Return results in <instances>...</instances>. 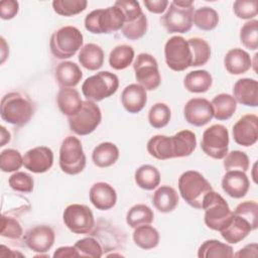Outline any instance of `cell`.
<instances>
[{"instance_id": "1", "label": "cell", "mask_w": 258, "mask_h": 258, "mask_svg": "<svg viewBox=\"0 0 258 258\" xmlns=\"http://www.w3.org/2000/svg\"><path fill=\"white\" fill-rule=\"evenodd\" d=\"M178 189L187 205L195 209H202L204 198L209 191L213 190V187L202 173L196 170H187L178 178Z\"/></svg>"}, {"instance_id": "2", "label": "cell", "mask_w": 258, "mask_h": 258, "mask_svg": "<svg viewBox=\"0 0 258 258\" xmlns=\"http://www.w3.org/2000/svg\"><path fill=\"white\" fill-rule=\"evenodd\" d=\"M125 17L120 8L113 5L105 9H96L85 18V27L94 34L113 33L123 27Z\"/></svg>"}, {"instance_id": "3", "label": "cell", "mask_w": 258, "mask_h": 258, "mask_svg": "<svg viewBox=\"0 0 258 258\" xmlns=\"http://www.w3.org/2000/svg\"><path fill=\"white\" fill-rule=\"evenodd\" d=\"M33 113L32 103L19 93H8L1 100L0 115L9 124L23 126L30 121Z\"/></svg>"}, {"instance_id": "4", "label": "cell", "mask_w": 258, "mask_h": 258, "mask_svg": "<svg viewBox=\"0 0 258 258\" xmlns=\"http://www.w3.org/2000/svg\"><path fill=\"white\" fill-rule=\"evenodd\" d=\"M192 16L194 2L191 0H174L169 3L160 21L169 33H185L192 26Z\"/></svg>"}, {"instance_id": "5", "label": "cell", "mask_w": 258, "mask_h": 258, "mask_svg": "<svg viewBox=\"0 0 258 258\" xmlns=\"http://www.w3.org/2000/svg\"><path fill=\"white\" fill-rule=\"evenodd\" d=\"M83 34L77 27L63 26L51 34L49 47L54 57L66 59L74 56L83 47Z\"/></svg>"}, {"instance_id": "6", "label": "cell", "mask_w": 258, "mask_h": 258, "mask_svg": "<svg viewBox=\"0 0 258 258\" xmlns=\"http://www.w3.org/2000/svg\"><path fill=\"white\" fill-rule=\"evenodd\" d=\"M203 210H205V224L214 231L223 230L231 221L233 212L225 199L214 189L204 198Z\"/></svg>"}, {"instance_id": "7", "label": "cell", "mask_w": 258, "mask_h": 258, "mask_svg": "<svg viewBox=\"0 0 258 258\" xmlns=\"http://www.w3.org/2000/svg\"><path fill=\"white\" fill-rule=\"evenodd\" d=\"M118 88V77L113 73L104 71L86 79L82 85V92L87 100L99 102L114 95Z\"/></svg>"}, {"instance_id": "8", "label": "cell", "mask_w": 258, "mask_h": 258, "mask_svg": "<svg viewBox=\"0 0 258 258\" xmlns=\"http://www.w3.org/2000/svg\"><path fill=\"white\" fill-rule=\"evenodd\" d=\"M86 155L81 141L75 136L66 137L59 148V167L70 175H76L84 170Z\"/></svg>"}, {"instance_id": "9", "label": "cell", "mask_w": 258, "mask_h": 258, "mask_svg": "<svg viewBox=\"0 0 258 258\" xmlns=\"http://www.w3.org/2000/svg\"><path fill=\"white\" fill-rule=\"evenodd\" d=\"M102 113L99 106L90 100L83 102L81 110L68 118L71 130L81 136L92 133L101 123Z\"/></svg>"}, {"instance_id": "10", "label": "cell", "mask_w": 258, "mask_h": 258, "mask_svg": "<svg viewBox=\"0 0 258 258\" xmlns=\"http://www.w3.org/2000/svg\"><path fill=\"white\" fill-rule=\"evenodd\" d=\"M202 150L210 157L223 159L229 149V132L221 124H215L207 128L202 137Z\"/></svg>"}, {"instance_id": "11", "label": "cell", "mask_w": 258, "mask_h": 258, "mask_svg": "<svg viewBox=\"0 0 258 258\" xmlns=\"http://www.w3.org/2000/svg\"><path fill=\"white\" fill-rule=\"evenodd\" d=\"M165 62L174 72H182L191 67V51L187 40L182 36L170 37L164 45Z\"/></svg>"}, {"instance_id": "12", "label": "cell", "mask_w": 258, "mask_h": 258, "mask_svg": "<svg viewBox=\"0 0 258 258\" xmlns=\"http://www.w3.org/2000/svg\"><path fill=\"white\" fill-rule=\"evenodd\" d=\"M133 69L138 85L146 91H152L159 87L161 77L156 59L149 53H139L134 60Z\"/></svg>"}, {"instance_id": "13", "label": "cell", "mask_w": 258, "mask_h": 258, "mask_svg": "<svg viewBox=\"0 0 258 258\" xmlns=\"http://www.w3.org/2000/svg\"><path fill=\"white\" fill-rule=\"evenodd\" d=\"M62 220L67 228L75 234H88L95 225L91 209L86 205L80 204L68 206L63 211Z\"/></svg>"}, {"instance_id": "14", "label": "cell", "mask_w": 258, "mask_h": 258, "mask_svg": "<svg viewBox=\"0 0 258 258\" xmlns=\"http://www.w3.org/2000/svg\"><path fill=\"white\" fill-rule=\"evenodd\" d=\"M183 116L187 123L202 127L214 118V110L207 99L192 98L184 105Z\"/></svg>"}, {"instance_id": "15", "label": "cell", "mask_w": 258, "mask_h": 258, "mask_svg": "<svg viewBox=\"0 0 258 258\" xmlns=\"http://www.w3.org/2000/svg\"><path fill=\"white\" fill-rule=\"evenodd\" d=\"M233 138L239 145L248 147L258 139V117L254 114L242 116L233 126Z\"/></svg>"}, {"instance_id": "16", "label": "cell", "mask_w": 258, "mask_h": 258, "mask_svg": "<svg viewBox=\"0 0 258 258\" xmlns=\"http://www.w3.org/2000/svg\"><path fill=\"white\" fill-rule=\"evenodd\" d=\"M23 240L30 250L37 253H44L52 247L55 234L49 226L41 225L29 229L25 233Z\"/></svg>"}, {"instance_id": "17", "label": "cell", "mask_w": 258, "mask_h": 258, "mask_svg": "<svg viewBox=\"0 0 258 258\" xmlns=\"http://www.w3.org/2000/svg\"><path fill=\"white\" fill-rule=\"evenodd\" d=\"M53 164V152L46 146H37L26 151L23 156V165L34 173H43Z\"/></svg>"}, {"instance_id": "18", "label": "cell", "mask_w": 258, "mask_h": 258, "mask_svg": "<svg viewBox=\"0 0 258 258\" xmlns=\"http://www.w3.org/2000/svg\"><path fill=\"white\" fill-rule=\"evenodd\" d=\"M250 187L247 174L241 170H229L222 178L223 190L234 199H241L246 196Z\"/></svg>"}, {"instance_id": "19", "label": "cell", "mask_w": 258, "mask_h": 258, "mask_svg": "<svg viewBox=\"0 0 258 258\" xmlns=\"http://www.w3.org/2000/svg\"><path fill=\"white\" fill-rule=\"evenodd\" d=\"M89 198L95 208L101 211H107L116 205L117 192L109 183L99 181L91 186Z\"/></svg>"}, {"instance_id": "20", "label": "cell", "mask_w": 258, "mask_h": 258, "mask_svg": "<svg viewBox=\"0 0 258 258\" xmlns=\"http://www.w3.org/2000/svg\"><path fill=\"white\" fill-rule=\"evenodd\" d=\"M233 94L236 102L244 106L257 107L258 105V83L254 79L238 80L234 85Z\"/></svg>"}, {"instance_id": "21", "label": "cell", "mask_w": 258, "mask_h": 258, "mask_svg": "<svg viewBox=\"0 0 258 258\" xmlns=\"http://www.w3.org/2000/svg\"><path fill=\"white\" fill-rule=\"evenodd\" d=\"M121 102L127 112L139 113L147 103L146 90L138 84L128 85L122 92Z\"/></svg>"}, {"instance_id": "22", "label": "cell", "mask_w": 258, "mask_h": 258, "mask_svg": "<svg viewBox=\"0 0 258 258\" xmlns=\"http://www.w3.org/2000/svg\"><path fill=\"white\" fill-rule=\"evenodd\" d=\"M253 230V227L246 219L233 213L229 224L220 232L226 242L230 244H237L245 239Z\"/></svg>"}, {"instance_id": "23", "label": "cell", "mask_w": 258, "mask_h": 258, "mask_svg": "<svg viewBox=\"0 0 258 258\" xmlns=\"http://www.w3.org/2000/svg\"><path fill=\"white\" fill-rule=\"evenodd\" d=\"M224 64L231 75H241L250 70L252 60L247 51L242 48L230 49L224 58Z\"/></svg>"}, {"instance_id": "24", "label": "cell", "mask_w": 258, "mask_h": 258, "mask_svg": "<svg viewBox=\"0 0 258 258\" xmlns=\"http://www.w3.org/2000/svg\"><path fill=\"white\" fill-rule=\"evenodd\" d=\"M55 81L61 88H74L83 78L80 67L73 61H61L55 68Z\"/></svg>"}, {"instance_id": "25", "label": "cell", "mask_w": 258, "mask_h": 258, "mask_svg": "<svg viewBox=\"0 0 258 258\" xmlns=\"http://www.w3.org/2000/svg\"><path fill=\"white\" fill-rule=\"evenodd\" d=\"M83 102L79 92L73 88H61L56 97V103L60 112L68 117L77 114L81 110Z\"/></svg>"}, {"instance_id": "26", "label": "cell", "mask_w": 258, "mask_h": 258, "mask_svg": "<svg viewBox=\"0 0 258 258\" xmlns=\"http://www.w3.org/2000/svg\"><path fill=\"white\" fill-rule=\"evenodd\" d=\"M152 204L160 213L172 212L178 205V195L173 187L161 185L154 191Z\"/></svg>"}, {"instance_id": "27", "label": "cell", "mask_w": 258, "mask_h": 258, "mask_svg": "<svg viewBox=\"0 0 258 258\" xmlns=\"http://www.w3.org/2000/svg\"><path fill=\"white\" fill-rule=\"evenodd\" d=\"M78 58L81 66L85 69L97 71L104 63V51L96 43H87L80 49Z\"/></svg>"}, {"instance_id": "28", "label": "cell", "mask_w": 258, "mask_h": 258, "mask_svg": "<svg viewBox=\"0 0 258 258\" xmlns=\"http://www.w3.org/2000/svg\"><path fill=\"white\" fill-rule=\"evenodd\" d=\"M173 157L189 156L197 146V137L190 130H181L171 136Z\"/></svg>"}, {"instance_id": "29", "label": "cell", "mask_w": 258, "mask_h": 258, "mask_svg": "<svg viewBox=\"0 0 258 258\" xmlns=\"http://www.w3.org/2000/svg\"><path fill=\"white\" fill-rule=\"evenodd\" d=\"M119 158V149L112 142H102L97 145L92 153V160L98 167H109Z\"/></svg>"}, {"instance_id": "30", "label": "cell", "mask_w": 258, "mask_h": 258, "mask_svg": "<svg viewBox=\"0 0 258 258\" xmlns=\"http://www.w3.org/2000/svg\"><path fill=\"white\" fill-rule=\"evenodd\" d=\"M148 153L156 159L166 160L173 157V148L171 136L155 135L147 142Z\"/></svg>"}, {"instance_id": "31", "label": "cell", "mask_w": 258, "mask_h": 258, "mask_svg": "<svg viewBox=\"0 0 258 258\" xmlns=\"http://www.w3.org/2000/svg\"><path fill=\"white\" fill-rule=\"evenodd\" d=\"M213 84L211 74L206 70L189 72L184 80L183 86L190 93H206Z\"/></svg>"}, {"instance_id": "32", "label": "cell", "mask_w": 258, "mask_h": 258, "mask_svg": "<svg viewBox=\"0 0 258 258\" xmlns=\"http://www.w3.org/2000/svg\"><path fill=\"white\" fill-rule=\"evenodd\" d=\"M211 104L214 110V117L217 120L230 119L237 109V102L234 97L226 93L214 97Z\"/></svg>"}, {"instance_id": "33", "label": "cell", "mask_w": 258, "mask_h": 258, "mask_svg": "<svg viewBox=\"0 0 258 258\" xmlns=\"http://www.w3.org/2000/svg\"><path fill=\"white\" fill-rule=\"evenodd\" d=\"M134 179L140 188L152 190L160 183V173L155 166L143 164L136 169Z\"/></svg>"}, {"instance_id": "34", "label": "cell", "mask_w": 258, "mask_h": 258, "mask_svg": "<svg viewBox=\"0 0 258 258\" xmlns=\"http://www.w3.org/2000/svg\"><path fill=\"white\" fill-rule=\"evenodd\" d=\"M233 256L232 246L215 239L205 241L198 250V257L200 258H231Z\"/></svg>"}, {"instance_id": "35", "label": "cell", "mask_w": 258, "mask_h": 258, "mask_svg": "<svg viewBox=\"0 0 258 258\" xmlns=\"http://www.w3.org/2000/svg\"><path fill=\"white\" fill-rule=\"evenodd\" d=\"M133 241L135 245L141 249H153L159 243V233L150 225H142L135 228L133 232Z\"/></svg>"}, {"instance_id": "36", "label": "cell", "mask_w": 258, "mask_h": 258, "mask_svg": "<svg viewBox=\"0 0 258 258\" xmlns=\"http://www.w3.org/2000/svg\"><path fill=\"white\" fill-rule=\"evenodd\" d=\"M134 59V49L128 44L115 46L109 54V64L112 69L120 71L128 68Z\"/></svg>"}, {"instance_id": "37", "label": "cell", "mask_w": 258, "mask_h": 258, "mask_svg": "<svg viewBox=\"0 0 258 258\" xmlns=\"http://www.w3.org/2000/svg\"><path fill=\"white\" fill-rule=\"evenodd\" d=\"M153 219L154 214L152 210L143 204L133 206L126 215V223L134 229L142 225H150L153 222Z\"/></svg>"}, {"instance_id": "38", "label": "cell", "mask_w": 258, "mask_h": 258, "mask_svg": "<svg viewBox=\"0 0 258 258\" xmlns=\"http://www.w3.org/2000/svg\"><path fill=\"white\" fill-rule=\"evenodd\" d=\"M192 23L202 30H213L219 23V14L211 7H201L194 12Z\"/></svg>"}, {"instance_id": "39", "label": "cell", "mask_w": 258, "mask_h": 258, "mask_svg": "<svg viewBox=\"0 0 258 258\" xmlns=\"http://www.w3.org/2000/svg\"><path fill=\"white\" fill-rule=\"evenodd\" d=\"M191 51V67L206 64L211 57V47L209 43L200 37L187 39Z\"/></svg>"}, {"instance_id": "40", "label": "cell", "mask_w": 258, "mask_h": 258, "mask_svg": "<svg viewBox=\"0 0 258 258\" xmlns=\"http://www.w3.org/2000/svg\"><path fill=\"white\" fill-rule=\"evenodd\" d=\"M86 0H54L52 8L55 13L61 16H74L87 8Z\"/></svg>"}, {"instance_id": "41", "label": "cell", "mask_w": 258, "mask_h": 258, "mask_svg": "<svg viewBox=\"0 0 258 258\" xmlns=\"http://www.w3.org/2000/svg\"><path fill=\"white\" fill-rule=\"evenodd\" d=\"M171 112L169 107L164 103L154 104L148 112L149 124L156 129L163 128L170 120Z\"/></svg>"}, {"instance_id": "42", "label": "cell", "mask_w": 258, "mask_h": 258, "mask_svg": "<svg viewBox=\"0 0 258 258\" xmlns=\"http://www.w3.org/2000/svg\"><path fill=\"white\" fill-rule=\"evenodd\" d=\"M240 40L248 49L256 50L258 48V21L256 19L244 23L240 29Z\"/></svg>"}, {"instance_id": "43", "label": "cell", "mask_w": 258, "mask_h": 258, "mask_svg": "<svg viewBox=\"0 0 258 258\" xmlns=\"http://www.w3.org/2000/svg\"><path fill=\"white\" fill-rule=\"evenodd\" d=\"M23 165V157L16 149L7 148L0 154V168L3 172L17 171Z\"/></svg>"}, {"instance_id": "44", "label": "cell", "mask_w": 258, "mask_h": 258, "mask_svg": "<svg viewBox=\"0 0 258 258\" xmlns=\"http://www.w3.org/2000/svg\"><path fill=\"white\" fill-rule=\"evenodd\" d=\"M146 30L147 18L144 13H142L137 19L131 22H125L123 27L121 28L123 35L130 40H136L141 38L145 34Z\"/></svg>"}, {"instance_id": "45", "label": "cell", "mask_w": 258, "mask_h": 258, "mask_svg": "<svg viewBox=\"0 0 258 258\" xmlns=\"http://www.w3.org/2000/svg\"><path fill=\"white\" fill-rule=\"evenodd\" d=\"M223 165L227 171L241 170L245 172L249 169V157L243 151L233 150L226 154Z\"/></svg>"}, {"instance_id": "46", "label": "cell", "mask_w": 258, "mask_h": 258, "mask_svg": "<svg viewBox=\"0 0 258 258\" xmlns=\"http://www.w3.org/2000/svg\"><path fill=\"white\" fill-rule=\"evenodd\" d=\"M76 249L78 250L80 256L82 257H93V258H98L103 255V249L99 242L92 238V237H87L83 238L79 241L76 242L74 245Z\"/></svg>"}, {"instance_id": "47", "label": "cell", "mask_w": 258, "mask_h": 258, "mask_svg": "<svg viewBox=\"0 0 258 258\" xmlns=\"http://www.w3.org/2000/svg\"><path fill=\"white\" fill-rule=\"evenodd\" d=\"M235 215H238L244 219H246L254 230L257 229L258 226V205L254 201H246L239 204L235 211L233 212Z\"/></svg>"}, {"instance_id": "48", "label": "cell", "mask_w": 258, "mask_h": 258, "mask_svg": "<svg viewBox=\"0 0 258 258\" xmlns=\"http://www.w3.org/2000/svg\"><path fill=\"white\" fill-rule=\"evenodd\" d=\"M8 183L10 187L16 191L28 194L33 190L32 176L23 171H16L15 173H13L9 177Z\"/></svg>"}, {"instance_id": "49", "label": "cell", "mask_w": 258, "mask_h": 258, "mask_svg": "<svg viewBox=\"0 0 258 258\" xmlns=\"http://www.w3.org/2000/svg\"><path fill=\"white\" fill-rule=\"evenodd\" d=\"M257 0H237L233 4L234 13L238 18L251 19L257 15Z\"/></svg>"}, {"instance_id": "50", "label": "cell", "mask_w": 258, "mask_h": 258, "mask_svg": "<svg viewBox=\"0 0 258 258\" xmlns=\"http://www.w3.org/2000/svg\"><path fill=\"white\" fill-rule=\"evenodd\" d=\"M115 6L121 9L124 14L125 22H131L137 19L143 12L141 10L140 4L133 0H118L114 3Z\"/></svg>"}, {"instance_id": "51", "label": "cell", "mask_w": 258, "mask_h": 258, "mask_svg": "<svg viewBox=\"0 0 258 258\" xmlns=\"http://www.w3.org/2000/svg\"><path fill=\"white\" fill-rule=\"evenodd\" d=\"M0 234L2 237H6L9 239H18L22 236L23 231L17 220L3 215L1 219Z\"/></svg>"}, {"instance_id": "52", "label": "cell", "mask_w": 258, "mask_h": 258, "mask_svg": "<svg viewBox=\"0 0 258 258\" xmlns=\"http://www.w3.org/2000/svg\"><path fill=\"white\" fill-rule=\"evenodd\" d=\"M19 4L15 0H4L0 3V16L4 20H10L16 16Z\"/></svg>"}, {"instance_id": "53", "label": "cell", "mask_w": 258, "mask_h": 258, "mask_svg": "<svg viewBox=\"0 0 258 258\" xmlns=\"http://www.w3.org/2000/svg\"><path fill=\"white\" fill-rule=\"evenodd\" d=\"M146 9L155 14H161L167 8L169 2L167 0H144Z\"/></svg>"}, {"instance_id": "54", "label": "cell", "mask_w": 258, "mask_h": 258, "mask_svg": "<svg viewBox=\"0 0 258 258\" xmlns=\"http://www.w3.org/2000/svg\"><path fill=\"white\" fill-rule=\"evenodd\" d=\"M54 258H74V257H80V254L75 246H64L57 248L53 255Z\"/></svg>"}, {"instance_id": "55", "label": "cell", "mask_w": 258, "mask_h": 258, "mask_svg": "<svg viewBox=\"0 0 258 258\" xmlns=\"http://www.w3.org/2000/svg\"><path fill=\"white\" fill-rule=\"evenodd\" d=\"M257 244L252 243L246 245L244 248L240 249L237 253L234 254L235 257H256L257 256Z\"/></svg>"}, {"instance_id": "56", "label": "cell", "mask_w": 258, "mask_h": 258, "mask_svg": "<svg viewBox=\"0 0 258 258\" xmlns=\"http://www.w3.org/2000/svg\"><path fill=\"white\" fill-rule=\"evenodd\" d=\"M1 129V142H0V146H4L7 142L10 141V133L6 130V128L4 126L0 127Z\"/></svg>"}]
</instances>
